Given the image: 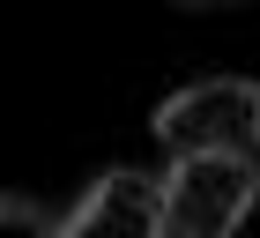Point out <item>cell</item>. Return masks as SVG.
<instances>
[{
  "label": "cell",
  "instance_id": "4",
  "mask_svg": "<svg viewBox=\"0 0 260 238\" xmlns=\"http://www.w3.org/2000/svg\"><path fill=\"white\" fill-rule=\"evenodd\" d=\"M0 238H60V223L45 216L38 201H15V194H8V201H0Z\"/></svg>",
  "mask_w": 260,
  "mask_h": 238
},
{
  "label": "cell",
  "instance_id": "3",
  "mask_svg": "<svg viewBox=\"0 0 260 238\" xmlns=\"http://www.w3.org/2000/svg\"><path fill=\"white\" fill-rule=\"evenodd\" d=\"M60 238H156V178H141V171L97 178L89 201L60 223Z\"/></svg>",
  "mask_w": 260,
  "mask_h": 238
},
{
  "label": "cell",
  "instance_id": "1",
  "mask_svg": "<svg viewBox=\"0 0 260 238\" xmlns=\"http://www.w3.org/2000/svg\"><path fill=\"white\" fill-rule=\"evenodd\" d=\"M260 201L253 157H179L156 178V238H238Z\"/></svg>",
  "mask_w": 260,
  "mask_h": 238
},
{
  "label": "cell",
  "instance_id": "2",
  "mask_svg": "<svg viewBox=\"0 0 260 238\" xmlns=\"http://www.w3.org/2000/svg\"><path fill=\"white\" fill-rule=\"evenodd\" d=\"M156 141L179 157H253L260 164V82L245 75H208L179 97H164Z\"/></svg>",
  "mask_w": 260,
  "mask_h": 238
},
{
  "label": "cell",
  "instance_id": "5",
  "mask_svg": "<svg viewBox=\"0 0 260 238\" xmlns=\"http://www.w3.org/2000/svg\"><path fill=\"white\" fill-rule=\"evenodd\" d=\"M179 8H231V0H179Z\"/></svg>",
  "mask_w": 260,
  "mask_h": 238
}]
</instances>
